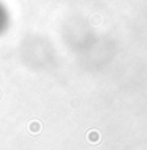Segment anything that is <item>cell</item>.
Segmentation results:
<instances>
[{"mask_svg": "<svg viewBox=\"0 0 147 150\" xmlns=\"http://www.w3.org/2000/svg\"><path fill=\"white\" fill-rule=\"evenodd\" d=\"M8 25V14H6V10L2 6L0 3V33H3Z\"/></svg>", "mask_w": 147, "mask_h": 150, "instance_id": "obj_1", "label": "cell"}]
</instances>
